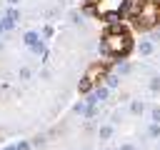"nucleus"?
<instances>
[{
    "instance_id": "1",
    "label": "nucleus",
    "mask_w": 160,
    "mask_h": 150,
    "mask_svg": "<svg viewBox=\"0 0 160 150\" xmlns=\"http://www.w3.org/2000/svg\"><path fill=\"white\" fill-rule=\"evenodd\" d=\"M138 30H152L160 25V2L158 0H128L122 10Z\"/></svg>"
},
{
    "instance_id": "2",
    "label": "nucleus",
    "mask_w": 160,
    "mask_h": 150,
    "mask_svg": "<svg viewBox=\"0 0 160 150\" xmlns=\"http://www.w3.org/2000/svg\"><path fill=\"white\" fill-rule=\"evenodd\" d=\"M130 48H132L130 32H128L122 25L112 22V25L105 30L102 42H100L102 55H108V58H122V55H128V52H130Z\"/></svg>"
},
{
    "instance_id": "3",
    "label": "nucleus",
    "mask_w": 160,
    "mask_h": 150,
    "mask_svg": "<svg viewBox=\"0 0 160 150\" xmlns=\"http://www.w3.org/2000/svg\"><path fill=\"white\" fill-rule=\"evenodd\" d=\"M125 5H128V0H98L92 8H88L92 15H98V18H105V15H110V12H122L125 10Z\"/></svg>"
},
{
    "instance_id": "4",
    "label": "nucleus",
    "mask_w": 160,
    "mask_h": 150,
    "mask_svg": "<svg viewBox=\"0 0 160 150\" xmlns=\"http://www.w3.org/2000/svg\"><path fill=\"white\" fill-rule=\"evenodd\" d=\"M105 75H108V68H105L102 62H92V65L88 68V72H85V80H88L90 85H98L100 80H105Z\"/></svg>"
},
{
    "instance_id": "5",
    "label": "nucleus",
    "mask_w": 160,
    "mask_h": 150,
    "mask_svg": "<svg viewBox=\"0 0 160 150\" xmlns=\"http://www.w3.org/2000/svg\"><path fill=\"white\" fill-rule=\"evenodd\" d=\"M38 42H40L38 32H25V45H30V48H32V45H38Z\"/></svg>"
},
{
    "instance_id": "6",
    "label": "nucleus",
    "mask_w": 160,
    "mask_h": 150,
    "mask_svg": "<svg viewBox=\"0 0 160 150\" xmlns=\"http://www.w3.org/2000/svg\"><path fill=\"white\" fill-rule=\"evenodd\" d=\"M130 70H132V68H130L128 62H118V65H115V75H128Z\"/></svg>"
},
{
    "instance_id": "7",
    "label": "nucleus",
    "mask_w": 160,
    "mask_h": 150,
    "mask_svg": "<svg viewBox=\"0 0 160 150\" xmlns=\"http://www.w3.org/2000/svg\"><path fill=\"white\" fill-rule=\"evenodd\" d=\"M138 50H140V52H142V55H150V52H152V42H150V40H142V42H140V48H138Z\"/></svg>"
},
{
    "instance_id": "8",
    "label": "nucleus",
    "mask_w": 160,
    "mask_h": 150,
    "mask_svg": "<svg viewBox=\"0 0 160 150\" xmlns=\"http://www.w3.org/2000/svg\"><path fill=\"white\" fill-rule=\"evenodd\" d=\"M105 80H108V90L120 85V75H105Z\"/></svg>"
},
{
    "instance_id": "9",
    "label": "nucleus",
    "mask_w": 160,
    "mask_h": 150,
    "mask_svg": "<svg viewBox=\"0 0 160 150\" xmlns=\"http://www.w3.org/2000/svg\"><path fill=\"white\" fill-rule=\"evenodd\" d=\"M92 88H95V85H90V82H88V80H85V78H82V80H80V85H78V90H80V92H82V95H88V92H90V90H92Z\"/></svg>"
},
{
    "instance_id": "10",
    "label": "nucleus",
    "mask_w": 160,
    "mask_h": 150,
    "mask_svg": "<svg viewBox=\"0 0 160 150\" xmlns=\"http://www.w3.org/2000/svg\"><path fill=\"white\" fill-rule=\"evenodd\" d=\"M142 110H145V105H142L140 100H135V102L130 105V112H132V115H142Z\"/></svg>"
},
{
    "instance_id": "11",
    "label": "nucleus",
    "mask_w": 160,
    "mask_h": 150,
    "mask_svg": "<svg viewBox=\"0 0 160 150\" xmlns=\"http://www.w3.org/2000/svg\"><path fill=\"white\" fill-rule=\"evenodd\" d=\"M98 135H100V138H102V140H108V138H110V135H112V128H110V125H102V128H100V132H98Z\"/></svg>"
},
{
    "instance_id": "12",
    "label": "nucleus",
    "mask_w": 160,
    "mask_h": 150,
    "mask_svg": "<svg viewBox=\"0 0 160 150\" xmlns=\"http://www.w3.org/2000/svg\"><path fill=\"white\" fill-rule=\"evenodd\" d=\"M148 132H150V138H160V125H158V122H155V125H150V130H148Z\"/></svg>"
},
{
    "instance_id": "13",
    "label": "nucleus",
    "mask_w": 160,
    "mask_h": 150,
    "mask_svg": "<svg viewBox=\"0 0 160 150\" xmlns=\"http://www.w3.org/2000/svg\"><path fill=\"white\" fill-rule=\"evenodd\" d=\"M150 90H152V92L160 90V78H152V80H150Z\"/></svg>"
},
{
    "instance_id": "14",
    "label": "nucleus",
    "mask_w": 160,
    "mask_h": 150,
    "mask_svg": "<svg viewBox=\"0 0 160 150\" xmlns=\"http://www.w3.org/2000/svg\"><path fill=\"white\" fill-rule=\"evenodd\" d=\"M12 25H15V20H10V18L2 20V30H12Z\"/></svg>"
},
{
    "instance_id": "15",
    "label": "nucleus",
    "mask_w": 160,
    "mask_h": 150,
    "mask_svg": "<svg viewBox=\"0 0 160 150\" xmlns=\"http://www.w3.org/2000/svg\"><path fill=\"white\" fill-rule=\"evenodd\" d=\"M152 120L160 125V108H152Z\"/></svg>"
},
{
    "instance_id": "16",
    "label": "nucleus",
    "mask_w": 160,
    "mask_h": 150,
    "mask_svg": "<svg viewBox=\"0 0 160 150\" xmlns=\"http://www.w3.org/2000/svg\"><path fill=\"white\" fill-rule=\"evenodd\" d=\"M20 78L28 80V78H30V70H28V68H20Z\"/></svg>"
},
{
    "instance_id": "17",
    "label": "nucleus",
    "mask_w": 160,
    "mask_h": 150,
    "mask_svg": "<svg viewBox=\"0 0 160 150\" xmlns=\"http://www.w3.org/2000/svg\"><path fill=\"white\" fill-rule=\"evenodd\" d=\"M15 148H18V150H30V142H18Z\"/></svg>"
},
{
    "instance_id": "18",
    "label": "nucleus",
    "mask_w": 160,
    "mask_h": 150,
    "mask_svg": "<svg viewBox=\"0 0 160 150\" xmlns=\"http://www.w3.org/2000/svg\"><path fill=\"white\" fill-rule=\"evenodd\" d=\"M120 150H135V148H132V145H130V142H128V145H122V148H120Z\"/></svg>"
},
{
    "instance_id": "19",
    "label": "nucleus",
    "mask_w": 160,
    "mask_h": 150,
    "mask_svg": "<svg viewBox=\"0 0 160 150\" xmlns=\"http://www.w3.org/2000/svg\"><path fill=\"white\" fill-rule=\"evenodd\" d=\"M85 2H88V8H92V5L98 2V0H85Z\"/></svg>"
},
{
    "instance_id": "20",
    "label": "nucleus",
    "mask_w": 160,
    "mask_h": 150,
    "mask_svg": "<svg viewBox=\"0 0 160 150\" xmlns=\"http://www.w3.org/2000/svg\"><path fill=\"white\" fill-rule=\"evenodd\" d=\"M8 2H10V5H15V2H20V0H8Z\"/></svg>"
},
{
    "instance_id": "21",
    "label": "nucleus",
    "mask_w": 160,
    "mask_h": 150,
    "mask_svg": "<svg viewBox=\"0 0 160 150\" xmlns=\"http://www.w3.org/2000/svg\"><path fill=\"white\" fill-rule=\"evenodd\" d=\"M5 150H18V148H12V145H10V148H5Z\"/></svg>"
},
{
    "instance_id": "22",
    "label": "nucleus",
    "mask_w": 160,
    "mask_h": 150,
    "mask_svg": "<svg viewBox=\"0 0 160 150\" xmlns=\"http://www.w3.org/2000/svg\"><path fill=\"white\" fill-rule=\"evenodd\" d=\"M0 32H2V22H0Z\"/></svg>"
}]
</instances>
